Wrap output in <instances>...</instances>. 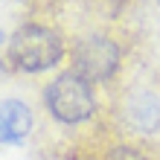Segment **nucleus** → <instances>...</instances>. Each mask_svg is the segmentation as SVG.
<instances>
[{"label": "nucleus", "instance_id": "f257e3e1", "mask_svg": "<svg viewBox=\"0 0 160 160\" xmlns=\"http://www.w3.org/2000/svg\"><path fill=\"white\" fill-rule=\"evenodd\" d=\"M61 55H64L61 35L41 23H26L21 29H15L12 41H9V61L15 70L23 73L50 70L61 61Z\"/></svg>", "mask_w": 160, "mask_h": 160}, {"label": "nucleus", "instance_id": "423d86ee", "mask_svg": "<svg viewBox=\"0 0 160 160\" xmlns=\"http://www.w3.org/2000/svg\"><path fill=\"white\" fill-rule=\"evenodd\" d=\"M111 160H143V154L122 146V148H117V152H111Z\"/></svg>", "mask_w": 160, "mask_h": 160}, {"label": "nucleus", "instance_id": "20e7f679", "mask_svg": "<svg viewBox=\"0 0 160 160\" xmlns=\"http://www.w3.org/2000/svg\"><path fill=\"white\" fill-rule=\"evenodd\" d=\"M32 131V111L21 99L0 102V143H23Z\"/></svg>", "mask_w": 160, "mask_h": 160}, {"label": "nucleus", "instance_id": "39448f33", "mask_svg": "<svg viewBox=\"0 0 160 160\" xmlns=\"http://www.w3.org/2000/svg\"><path fill=\"white\" fill-rule=\"evenodd\" d=\"M125 117L131 122V128L140 131V134H157L160 131V96L148 90L131 93V99L125 105Z\"/></svg>", "mask_w": 160, "mask_h": 160}, {"label": "nucleus", "instance_id": "7ed1b4c3", "mask_svg": "<svg viewBox=\"0 0 160 160\" xmlns=\"http://www.w3.org/2000/svg\"><path fill=\"white\" fill-rule=\"evenodd\" d=\"M119 70V47L108 35H88L73 47V73L84 82H108Z\"/></svg>", "mask_w": 160, "mask_h": 160}, {"label": "nucleus", "instance_id": "f03ea898", "mask_svg": "<svg viewBox=\"0 0 160 160\" xmlns=\"http://www.w3.org/2000/svg\"><path fill=\"white\" fill-rule=\"evenodd\" d=\"M44 102H47V111L64 125H79V122L90 119L96 111L93 88L79 73H61L58 79H52L47 84Z\"/></svg>", "mask_w": 160, "mask_h": 160}]
</instances>
